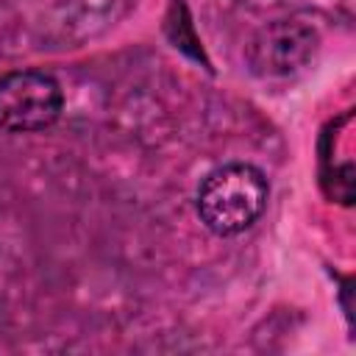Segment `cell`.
I'll use <instances>...</instances> for the list:
<instances>
[{
	"mask_svg": "<svg viewBox=\"0 0 356 356\" xmlns=\"http://www.w3.org/2000/svg\"><path fill=\"white\" fill-rule=\"evenodd\" d=\"M267 200L270 184L264 172L248 161H228L200 181L195 209L211 234L236 236L264 214Z\"/></svg>",
	"mask_w": 356,
	"mask_h": 356,
	"instance_id": "cell-1",
	"label": "cell"
},
{
	"mask_svg": "<svg viewBox=\"0 0 356 356\" xmlns=\"http://www.w3.org/2000/svg\"><path fill=\"white\" fill-rule=\"evenodd\" d=\"M64 111V92L44 70H11L0 75V128L8 134H39Z\"/></svg>",
	"mask_w": 356,
	"mask_h": 356,
	"instance_id": "cell-2",
	"label": "cell"
},
{
	"mask_svg": "<svg viewBox=\"0 0 356 356\" xmlns=\"http://www.w3.org/2000/svg\"><path fill=\"white\" fill-rule=\"evenodd\" d=\"M317 50V31L298 19H275L264 25L248 50V61L261 78H286L303 70Z\"/></svg>",
	"mask_w": 356,
	"mask_h": 356,
	"instance_id": "cell-3",
	"label": "cell"
}]
</instances>
